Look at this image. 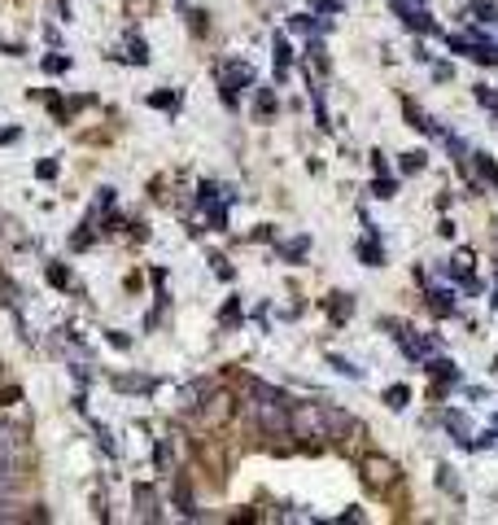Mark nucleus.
Segmentation results:
<instances>
[{"instance_id": "obj_1", "label": "nucleus", "mask_w": 498, "mask_h": 525, "mask_svg": "<svg viewBox=\"0 0 498 525\" xmlns=\"http://www.w3.org/2000/svg\"><path fill=\"white\" fill-rule=\"evenodd\" d=\"M254 424L258 429H267V434H289L293 429V416H289V403H262V399H254Z\"/></svg>"}, {"instance_id": "obj_2", "label": "nucleus", "mask_w": 498, "mask_h": 525, "mask_svg": "<svg viewBox=\"0 0 498 525\" xmlns=\"http://www.w3.org/2000/svg\"><path fill=\"white\" fill-rule=\"evenodd\" d=\"M393 478H398L393 459H385V455H368L363 459V482H372V490H385Z\"/></svg>"}, {"instance_id": "obj_3", "label": "nucleus", "mask_w": 498, "mask_h": 525, "mask_svg": "<svg viewBox=\"0 0 498 525\" xmlns=\"http://www.w3.org/2000/svg\"><path fill=\"white\" fill-rule=\"evenodd\" d=\"M402 114H407V119H411V127H420V131H428V136H442V127H437L433 119H428V114H424L420 105H415V101H402Z\"/></svg>"}, {"instance_id": "obj_4", "label": "nucleus", "mask_w": 498, "mask_h": 525, "mask_svg": "<svg viewBox=\"0 0 498 525\" xmlns=\"http://www.w3.org/2000/svg\"><path fill=\"white\" fill-rule=\"evenodd\" d=\"M428 311H433V316H455V293L451 289H428Z\"/></svg>"}, {"instance_id": "obj_5", "label": "nucleus", "mask_w": 498, "mask_h": 525, "mask_svg": "<svg viewBox=\"0 0 498 525\" xmlns=\"http://www.w3.org/2000/svg\"><path fill=\"white\" fill-rule=\"evenodd\" d=\"M13 482H18V464H13L9 447H0V490H9Z\"/></svg>"}, {"instance_id": "obj_6", "label": "nucleus", "mask_w": 498, "mask_h": 525, "mask_svg": "<svg viewBox=\"0 0 498 525\" xmlns=\"http://www.w3.org/2000/svg\"><path fill=\"white\" fill-rule=\"evenodd\" d=\"M428 376H433V381H455V376H459V368L451 364V359H428Z\"/></svg>"}, {"instance_id": "obj_7", "label": "nucleus", "mask_w": 498, "mask_h": 525, "mask_svg": "<svg viewBox=\"0 0 498 525\" xmlns=\"http://www.w3.org/2000/svg\"><path fill=\"white\" fill-rule=\"evenodd\" d=\"M468 18H472V22H481V27H490V22L498 18V9L490 5V0H472V5H468Z\"/></svg>"}, {"instance_id": "obj_8", "label": "nucleus", "mask_w": 498, "mask_h": 525, "mask_svg": "<svg viewBox=\"0 0 498 525\" xmlns=\"http://www.w3.org/2000/svg\"><path fill=\"white\" fill-rule=\"evenodd\" d=\"M442 424H446V429H451V434H455V438L463 442V447H468V442H472V438H468V420H463L459 412H442Z\"/></svg>"}, {"instance_id": "obj_9", "label": "nucleus", "mask_w": 498, "mask_h": 525, "mask_svg": "<svg viewBox=\"0 0 498 525\" xmlns=\"http://www.w3.org/2000/svg\"><path fill=\"white\" fill-rule=\"evenodd\" d=\"M359 254H363V262H368V267H385V250H380V241L372 237V241H363L359 245Z\"/></svg>"}, {"instance_id": "obj_10", "label": "nucleus", "mask_w": 498, "mask_h": 525, "mask_svg": "<svg viewBox=\"0 0 498 525\" xmlns=\"http://www.w3.org/2000/svg\"><path fill=\"white\" fill-rule=\"evenodd\" d=\"M407 403H411V390H407V385H389V390H385V407H393V412H402Z\"/></svg>"}, {"instance_id": "obj_11", "label": "nucleus", "mask_w": 498, "mask_h": 525, "mask_svg": "<svg viewBox=\"0 0 498 525\" xmlns=\"http://www.w3.org/2000/svg\"><path fill=\"white\" fill-rule=\"evenodd\" d=\"M232 84H254V71H249V66H232L223 75V88H232Z\"/></svg>"}, {"instance_id": "obj_12", "label": "nucleus", "mask_w": 498, "mask_h": 525, "mask_svg": "<svg viewBox=\"0 0 498 525\" xmlns=\"http://www.w3.org/2000/svg\"><path fill=\"white\" fill-rule=\"evenodd\" d=\"M476 158V171H481V179H490V184H498V167H494V158L490 154H472Z\"/></svg>"}, {"instance_id": "obj_13", "label": "nucleus", "mask_w": 498, "mask_h": 525, "mask_svg": "<svg viewBox=\"0 0 498 525\" xmlns=\"http://www.w3.org/2000/svg\"><path fill=\"white\" fill-rule=\"evenodd\" d=\"M328 311H332V316H337V320H350V311H354V302L345 298V293H332V302H328Z\"/></svg>"}, {"instance_id": "obj_14", "label": "nucleus", "mask_w": 498, "mask_h": 525, "mask_svg": "<svg viewBox=\"0 0 498 525\" xmlns=\"http://www.w3.org/2000/svg\"><path fill=\"white\" fill-rule=\"evenodd\" d=\"M114 385L119 390H140V394L153 390V381H144V376H114Z\"/></svg>"}, {"instance_id": "obj_15", "label": "nucleus", "mask_w": 498, "mask_h": 525, "mask_svg": "<svg viewBox=\"0 0 498 525\" xmlns=\"http://www.w3.org/2000/svg\"><path fill=\"white\" fill-rule=\"evenodd\" d=\"M289 57H293V53H289V40L280 36V40H276V61H280V71H276V79H289V75H285V66H289Z\"/></svg>"}, {"instance_id": "obj_16", "label": "nucleus", "mask_w": 498, "mask_h": 525, "mask_svg": "<svg viewBox=\"0 0 498 525\" xmlns=\"http://www.w3.org/2000/svg\"><path fill=\"white\" fill-rule=\"evenodd\" d=\"M415 171H424V154H420V149L402 154V175H415Z\"/></svg>"}, {"instance_id": "obj_17", "label": "nucleus", "mask_w": 498, "mask_h": 525, "mask_svg": "<svg viewBox=\"0 0 498 525\" xmlns=\"http://www.w3.org/2000/svg\"><path fill=\"white\" fill-rule=\"evenodd\" d=\"M306 245H310L306 237H297V241H289V245H280V254H285V258H302V254H306Z\"/></svg>"}, {"instance_id": "obj_18", "label": "nucleus", "mask_w": 498, "mask_h": 525, "mask_svg": "<svg viewBox=\"0 0 498 525\" xmlns=\"http://www.w3.org/2000/svg\"><path fill=\"white\" fill-rule=\"evenodd\" d=\"M206 394H210V385L202 381V385H193L188 394H184V407H202V399H206Z\"/></svg>"}, {"instance_id": "obj_19", "label": "nucleus", "mask_w": 498, "mask_h": 525, "mask_svg": "<svg viewBox=\"0 0 498 525\" xmlns=\"http://www.w3.org/2000/svg\"><path fill=\"white\" fill-rule=\"evenodd\" d=\"M48 281L53 285H70V272H66L61 262H48Z\"/></svg>"}, {"instance_id": "obj_20", "label": "nucleus", "mask_w": 498, "mask_h": 525, "mask_svg": "<svg viewBox=\"0 0 498 525\" xmlns=\"http://www.w3.org/2000/svg\"><path fill=\"white\" fill-rule=\"evenodd\" d=\"M328 359H332V368H337V372H345V376H363V372L350 364V359H341V355H328Z\"/></svg>"}, {"instance_id": "obj_21", "label": "nucleus", "mask_w": 498, "mask_h": 525, "mask_svg": "<svg viewBox=\"0 0 498 525\" xmlns=\"http://www.w3.org/2000/svg\"><path fill=\"white\" fill-rule=\"evenodd\" d=\"M44 71L48 75H61V71H70V61H66V57H44Z\"/></svg>"}, {"instance_id": "obj_22", "label": "nucleus", "mask_w": 498, "mask_h": 525, "mask_svg": "<svg viewBox=\"0 0 498 525\" xmlns=\"http://www.w3.org/2000/svg\"><path fill=\"white\" fill-rule=\"evenodd\" d=\"M131 61H136V66H144V61H149V53H144V40H136V36H131Z\"/></svg>"}, {"instance_id": "obj_23", "label": "nucleus", "mask_w": 498, "mask_h": 525, "mask_svg": "<svg viewBox=\"0 0 498 525\" xmlns=\"http://www.w3.org/2000/svg\"><path fill=\"white\" fill-rule=\"evenodd\" d=\"M0 521H22V508L18 503H0Z\"/></svg>"}, {"instance_id": "obj_24", "label": "nucleus", "mask_w": 498, "mask_h": 525, "mask_svg": "<svg viewBox=\"0 0 498 525\" xmlns=\"http://www.w3.org/2000/svg\"><path fill=\"white\" fill-rule=\"evenodd\" d=\"M310 9H319V13H341V0H310Z\"/></svg>"}, {"instance_id": "obj_25", "label": "nucleus", "mask_w": 498, "mask_h": 525, "mask_svg": "<svg viewBox=\"0 0 498 525\" xmlns=\"http://www.w3.org/2000/svg\"><path fill=\"white\" fill-rule=\"evenodd\" d=\"M437 482H442L446 490H451V495H459V486H455V478H451V468H446V464L437 468Z\"/></svg>"}, {"instance_id": "obj_26", "label": "nucleus", "mask_w": 498, "mask_h": 525, "mask_svg": "<svg viewBox=\"0 0 498 525\" xmlns=\"http://www.w3.org/2000/svg\"><path fill=\"white\" fill-rule=\"evenodd\" d=\"M149 105H166V110H171L175 105V92H153V96H149Z\"/></svg>"}, {"instance_id": "obj_27", "label": "nucleus", "mask_w": 498, "mask_h": 525, "mask_svg": "<svg viewBox=\"0 0 498 525\" xmlns=\"http://www.w3.org/2000/svg\"><path fill=\"white\" fill-rule=\"evenodd\" d=\"M36 175H40V179H53V175H57V162H48V158H44L40 167H36Z\"/></svg>"}, {"instance_id": "obj_28", "label": "nucleus", "mask_w": 498, "mask_h": 525, "mask_svg": "<svg viewBox=\"0 0 498 525\" xmlns=\"http://www.w3.org/2000/svg\"><path fill=\"white\" fill-rule=\"evenodd\" d=\"M258 110H267V114H271V110H276V96H271V92H267V88H262V92H258Z\"/></svg>"}, {"instance_id": "obj_29", "label": "nucleus", "mask_w": 498, "mask_h": 525, "mask_svg": "<svg viewBox=\"0 0 498 525\" xmlns=\"http://www.w3.org/2000/svg\"><path fill=\"white\" fill-rule=\"evenodd\" d=\"M236 320H241V306L227 302V306H223V324H236Z\"/></svg>"}, {"instance_id": "obj_30", "label": "nucleus", "mask_w": 498, "mask_h": 525, "mask_svg": "<svg viewBox=\"0 0 498 525\" xmlns=\"http://www.w3.org/2000/svg\"><path fill=\"white\" fill-rule=\"evenodd\" d=\"M393 188H398L393 179H376V197H393Z\"/></svg>"}, {"instance_id": "obj_31", "label": "nucleus", "mask_w": 498, "mask_h": 525, "mask_svg": "<svg viewBox=\"0 0 498 525\" xmlns=\"http://www.w3.org/2000/svg\"><path fill=\"white\" fill-rule=\"evenodd\" d=\"M9 442H13V429H9V424H0V447H9Z\"/></svg>"}, {"instance_id": "obj_32", "label": "nucleus", "mask_w": 498, "mask_h": 525, "mask_svg": "<svg viewBox=\"0 0 498 525\" xmlns=\"http://www.w3.org/2000/svg\"><path fill=\"white\" fill-rule=\"evenodd\" d=\"M494 306H498V289H494Z\"/></svg>"}, {"instance_id": "obj_33", "label": "nucleus", "mask_w": 498, "mask_h": 525, "mask_svg": "<svg viewBox=\"0 0 498 525\" xmlns=\"http://www.w3.org/2000/svg\"><path fill=\"white\" fill-rule=\"evenodd\" d=\"M494 372H498V359H494Z\"/></svg>"}]
</instances>
